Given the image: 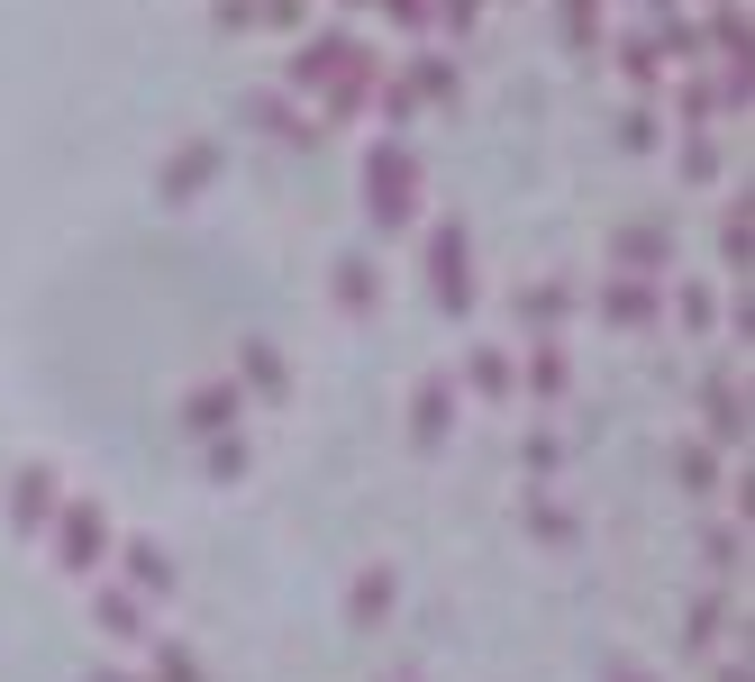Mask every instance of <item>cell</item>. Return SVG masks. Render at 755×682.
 <instances>
[{
  "label": "cell",
  "mask_w": 755,
  "mask_h": 682,
  "mask_svg": "<svg viewBox=\"0 0 755 682\" xmlns=\"http://www.w3.org/2000/svg\"><path fill=\"white\" fill-rule=\"evenodd\" d=\"M446 410H456V400H446V383H428V392H419V437H437Z\"/></svg>",
  "instance_id": "4"
},
{
  "label": "cell",
  "mask_w": 755,
  "mask_h": 682,
  "mask_svg": "<svg viewBox=\"0 0 755 682\" xmlns=\"http://www.w3.org/2000/svg\"><path fill=\"white\" fill-rule=\"evenodd\" d=\"M128 573H137V592H164L173 583V565H164L156 546H128Z\"/></svg>",
  "instance_id": "3"
},
{
  "label": "cell",
  "mask_w": 755,
  "mask_h": 682,
  "mask_svg": "<svg viewBox=\"0 0 755 682\" xmlns=\"http://www.w3.org/2000/svg\"><path fill=\"white\" fill-rule=\"evenodd\" d=\"M100 546H110V528H100V510L83 500V510H73V528H64V555H73V565H91Z\"/></svg>",
  "instance_id": "1"
},
{
  "label": "cell",
  "mask_w": 755,
  "mask_h": 682,
  "mask_svg": "<svg viewBox=\"0 0 755 682\" xmlns=\"http://www.w3.org/2000/svg\"><path fill=\"white\" fill-rule=\"evenodd\" d=\"M437 300H446V310H465V246H456V237H437Z\"/></svg>",
  "instance_id": "2"
}]
</instances>
